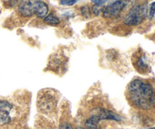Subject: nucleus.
<instances>
[{"label":"nucleus","mask_w":155,"mask_h":129,"mask_svg":"<svg viewBox=\"0 0 155 129\" xmlns=\"http://www.w3.org/2000/svg\"><path fill=\"white\" fill-rule=\"evenodd\" d=\"M127 97L131 105L148 110L155 106V89L151 83L135 79L129 84Z\"/></svg>","instance_id":"1"},{"label":"nucleus","mask_w":155,"mask_h":129,"mask_svg":"<svg viewBox=\"0 0 155 129\" xmlns=\"http://www.w3.org/2000/svg\"><path fill=\"white\" fill-rule=\"evenodd\" d=\"M18 12L24 17L36 15L38 18H45L48 12V7L42 1H23L18 6Z\"/></svg>","instance_id":"2"},{"label":"nucleus","mask_w":155,"mask_h":129,"mask_svg":"<svg viewBox=\"0 0 155 129\" xmlns=\"http://www.w3.org/2000/svg\"><path fill=\"white\" fill-rule=\"evenodd\" d=\"M57 103L54 91L51 90H45L38 96V107L41 112L45 114L52 113L57 106Z\"/></svg>","instance_id":"3"},{"label":"nucleus","mask_w":155,"mask_h":129,"mask_svg":"<svg viewBox=\"0 0 155 129\" xmlns=\"http://www.w3.org/2000/svg\"><path fill=\"white\" fill-rule=\"evenodd\" d=\"M147 10V5H136L127 14L124 18V23L127 26L139 25L146 18Z\"/></svg>","instance_id":"4"},{"label":"nucleus","mask_w":155,"mask_h":129,"mask_svg":"<svg viewBox=\"0 0 155 129\" xmlns=\"http://www.w3.org/2000/svg\"><path fill=\"white\" fill-rule=\"evenodd\" d=\"M16 116L17 107L15 104L8 100H0V124H8Z\"/></svg>","instance_id":"5"},{"label":"nucleus","mask_w":155,"mask_h":129,"mask_svg":"<svg viewBox=\"0 0 155 129\" xmlns=\"http://www.w3.org/2000/svg\"><path fill=\"white\" fill-rule=\"evenodd\" d=\"M132 62L136 71L140 74H147L151 70L146 54L140 48L133 53L132 56Z\"/></svg>","instance_id":"6"},{"label":"nucleus","mask_w":155,"mask_h":129,"mask_svg":"<svg viewBox=\"0 0 155 129\" xmlns=\"http://www.w3.org/2000/svg\"><path fill=\"white\" fill-rule=\"evenodd\" d=\"M127 2L114 1L104 7L103 10V16L106 18H113L117 17L124 9L127 7Z\"/></svg>","instance_id":"7"},{"label":"nucleus","mask_w":155,"mask_h":129,"mask_svg":"<svg viewBox=\"0 0 155 129\" xmlns=\"http://www.w3.org/2000/svg\"><path fill=\"white\" fill-rule=\"evenodd\" d=\"M101 119L98 115L92 113L85 122V127L86 129H98V125Z\"/></svg>","instance_id":"8"},{"label":"nucleus","mask_w":155,"mask_h":129,"mask_svg":"<svg viewBox=\"0 0 155 129\" xmlns=\"http://www.w3.org/2000/svg\"><path fill=\"white\" fill-rule=\"evenodd\" d=\"M44 21L45 23H48V24H58L60 23V20L58 18H57L56 16H54L53 14H49L47 16H45L44 18Z\"/></svg>","instance_id":"9"},{"label":"nucleus","mask_w":155,"mask_h":129,"mask_svg":"<svg viewBox=\"0 0 155 129\" xmlns=\"http://www.w3.org/2000/svg\"><path fill=\"white\" fill-rule=\"evenodd\" d=\"M104 8V7L103 6V5H94L92 8V12H93L95 16H98L101 13V12H103Z\"/></svg>","instance_id":"10"},{"label":"nucleus","mask_w":155,"mask_h":129,"mask_svg":"<svg viewBox=\"0 0 155 129\" xmlns=\"http://www.w3.org/2000/svg\"><path fill=\"white\" fill-rule=\"evenodd\" d=\"M90 9H89V7L88 5H85L83 7L81 8L80 9V12H81V14L83 16L86 17V18H88V17L90 15Z\"/></svg>","instance_id":"11"},{"label":"nucleus","mask_w":155,"mask_h":129,"mask_svg":"<svg viewBox=\"0 0 155 129\" xmlns=\"http://www.w3.org/2000/svg\"><path fill=\"white\" fill-rule=\"evenodd\" d=\"M154 15H155V2L151 4V8H150V11H149L150 18H152Z\"/></svg>","instance_id":"12"},{"label":"nucleus","mask_w":155,"mask_h":129,"mask_svg":"<svg viewBox=\"0 0 155 129\" xmlns=\"http://www.w3.org/2000/svg\"><path fill=\"white\" fill-rule=\"evenodd\" d=\"M77 1L76 0H70V1H68V0H65V1H60V4L64 5H73L74 4H75Z\"/></svg>","instance_id":"13"},{"label":"nucleus","mask_w":155,"mask_h":129,"mask_svg":"<svg viewBox=\"0 0 155 129\" xmlns=\"http://www.w3.org/2000/svg\"><path fill=\"white\" fill-rule=\"evenodd\" d=\"M58 129H74L72 126L68 123H64V124H61Z\"/></svg>","instance_id":"14"},{"label":"nucleus","mask_w":155,"mask_h":129,"mask_svg":"<svg viewBox=\"0 0 155 129\" xmlns=\"http://www.w3.org/2000/svg\"><path fill=\"white\" fill-rule=\"evenodd\" d=\"M92 2L95 3V5H104V3L107 2V1H98V0H95V1H92Z\"/></svg>","instance_id":"15"},{"label":"nucleus","mask_w":155,"mask_h":129,"mask_svg":"<svg viewBox=\"0 0 155 129\" xmlns=\"http://www.w3.org/2000/svg\"><path fill=\"white\" fill-rule=\"evenodd\" d=\"M77 129H85V128H83V127H77Z\"/></svg>","instance_id":"16"},{"label":"nucleus","mask_w":155,"mask_h":129,"mask_svg":"<svg viewBox=\"0 0 155 129\" xmlns=\"http://www.w3.org/2000/svg\"><path fill=\"white\" fill-rule=\"evenodd\" d=\"M150 129H155V127H151V128H150Z\"/></svg>","instance_id":"17"}]
</instances>
